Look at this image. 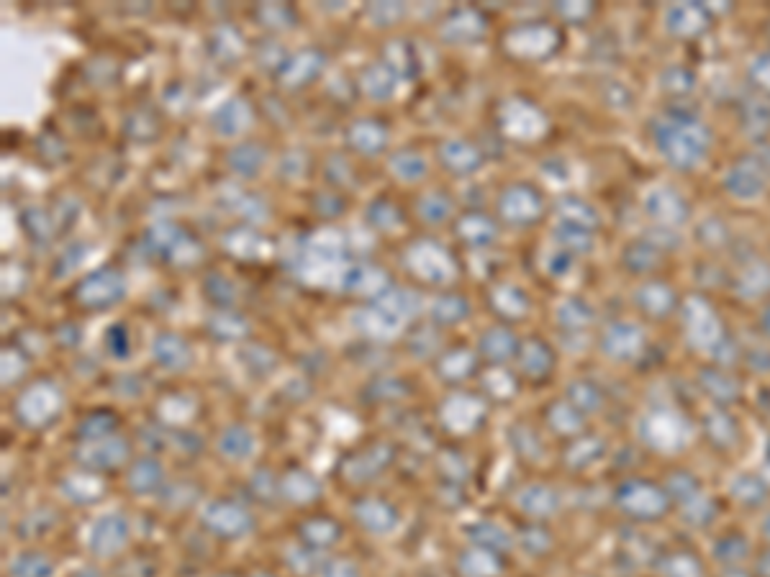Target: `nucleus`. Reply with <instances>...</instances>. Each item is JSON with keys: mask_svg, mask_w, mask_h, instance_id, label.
<instances>
[{"mask_svg": "<svg viewBox=\"0 0 770 577\" xmlns=\"http://www.w3.org/2000/svg\"><path fill=\"white\" fill-rule=\"evenodd\" d=\"M655 149L676 170H696L709 157L711 136L701 121L691 116H665L652 129Z\"/></svg>", "mask_w": 770, "mask_h": 577, "instance_id": "f257e3e1", "label": "nucleus"}, {"mask_svg": "<svg viewBox=\"0 0 770 577\" xmlns=\"http://www.w3.org/2000/svg\"><path fill=\"white\" fill-rule=\"evenodd\" d=\"M640 439L658 454H678L691 444V421L676 408H652L640 421Z\"/></svg>", "mask_w": 770, "mask_h": 577, "instance_id": "f03ea898", "label": "nucleus"}, {"mask_svg": "<svg viewBox=\"0 0 770 577\" xmlns=\"http://www.w3.org/2000/svg\"><path fill=\"white\" fill-rule=\"evenodd\" d=\"M683 339L693 352H717L724 339V324L717 308L704 295H691L681 311Z\"/></svg>", "mask_w": 770, "mask_h": 577, "instance_id": "7ed1b4c3", "label": "nucleus"}, {"mask_svg": "<svg viewBox=\"0 0 770 577\" xmlns=\"http://www.w3.org/2000/svg\"><path fill=\"white\" fill-rule=\"evenodd\" d=\"M670 495L663 485L629 477L616 490V506L634 521H660L670 511Z\"/></svg>", "mask_w": 770, "mask_h": 577, "instance_id": "20e7f679", "label": "nucleus"}, {"mask_svg": "<svg viewBox=\"0 0 770 577\" xmlns=\"http://www.w3.org/2000/svg\"><path fill=\"white\" fill-rule=\"evenodd\" d=\"M647 347V334L640 324H634L629 318H616L604 329L601 336V349L609 360L614 362H634L640 360Z\"/></svg>", "mask_w": 770, "mask_h": 577, "instance_id": "39448f33", "label": "nucleus"}, {"mask_svg": "<svg viewBox=\"0 0 770 577\" xmlns=\"http://www.w3.org/2000/svg\"><path fill=\"white\" fill-rule=\"evenodd\" d=\"M642 206H645V213L655 224L670 226V229L681 226L688 218L686 201H683L681 193H678L676 188H670V185H655V188L647 190L645 198H642Z\"/></svg>", "mask_w": 770, "mask_h": 577, "instance_id": "423d86ee", "label": "nucleus"}, {"mask_svg": "<svg viewBox=\"0 0 770 577\" xmlns=\"http://www.w3.org/2000/svg\"><path fill=\"white\" fill-rule=\"evenodd\" d=\"M724 190L740 203H755L765 193V170L753 159H740L724 175Z\"/></svg>", "mask_w": 770, "mask_h": 577, "instance_id": "0eeeda50", "label": "nucleus"}, {"mask_svg": "<svg viewBox=\"0 0 770 577\" xmlns=\"http://www.w3.org/2000/svg\"><path fill=\"white\" fill-rule=\"evenodd\" d=\"M665 31L678 39H693V36L704 34L709 26V13L699 3H676V6L665 8Z\"/></svg>", "mask_w": 770, "mask_h": 577, "instance_id": "6e6552de", "label": "nucleus"}, {"mask_svg": "<svg viewBox=\"0 0 770 577\" xmlns=\"http://www.w3.org/2000/svg\"><path fill=\"white\" fill-rule=\"evenodd\" d=\"M634 303L645 313L647 318H668L670 313L678 308V295L673 290V285L663 283V280H647L640 285L637 295H634Z\"/></svg>", "mask_w": 770, "mask_h": 577, "instance_id": "1a4fd4ad", "label": "nucleus"}, {"mask_svg": "<svg viewBox=\"0 0 770 577\" xmlns=\"http://www.w3.org/2000/svg\"><path fill=\"white\" fill-rule=\"evenodd\" d=\"M729 495L735 498L737 503L747 508H755L760 503H765V495H768V485L760 475H753V472H742L737 475L732 483H729Z\"/></svg>", "mask_w": 770, "mask_h": 577, "instance_id": "9d476101", "label": "nucleus"}, {"mask_svg": "<svg viewBox=\"0 0 770 577\" xmlns=\"http://www.w3.org/2000/svg\"><path fill=\"white\" fill-rule=\"evenodd\" d=\"M624 260H627L629 270L642 275V272L655 270V267L660 265V260H663V254H660V249L655 247V244L640 239V242L629 244L627 252H624Z\"/></svg>", "mask_w": 770, "mask_h": 577, "instance_id": "9b49d317", "label": "nucleus"}, {"mask_svg": "<svg viewBox=\"0 0 770 577\" xmlns=\"http://www.w3.org/2000/svg\"><path fill=\"white\" fill-rule=\"evenodd\" d=\"M747 72H750V80H753L758 88L768 90L770 93V49L768 52L755 54L753 62H750V67H747Z\"/></svg>", "mask_w": 770, "mask_h": 577, "instance_id": "f8f14e48", "label": "nucleus"}, {"mask_svg": "<svg viewBox=\"0 0 770 577\" xmlns=\"http://www.w3.org/2000/svg\"><path fill=\"white\" fill-rule=\"evenodd\" d=\"M760 329H763V334L770 339V303L763 308V313H760Z\"/></svg>", "mask_w": 770, "mask_h": 577, "instance_id": "ddd939ff", "label": "nucleus"}, {"mask_svg": "<svg viewBox=\"0 0 770 577\" xmlns=\"http://www.w3.org/2000/svg\"><path fill=\"white\" fill-rule=\"evenodd\" d=\"M760 536L770 544V513L768 516H763V521H760Z\"/></svg>", "mask_w": 770, "mask_h": 577, "instance_id": "4468645a", "label": "nucleus"}, {"mask_svg": "<svg viewBox=\"0 0 770 577\" xmlns=\"http://www.w3.org/2000/svg\"><path fill=\"white\" fill-rule=\"evenodd\" d=\"M765 460H768V465H770V439H768V454H765Z\"/></svg>", "mask_w": 770, "mask_h": 577, "instance_id": "2eb2a0df", "label": "nucleus"}]
</instances>
